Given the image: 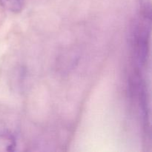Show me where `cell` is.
I'll return each instance as SVG.
<instances>
[{
  "mask_svg": "<svg viewBox=\"0 0 152 152\" xmlns=\"http://www.w3.org/2000/svg\"><path fill=\"white\" fill-rule=\"evenodd\" d=\"M0 5L10 13H20L24 7V0H0Z\"/></svg>",
  "mask_w": 152,
  "mask_h": 152,
  "instance_id": "cell-2",
  "label": "cell"
},
{
  "mask_svg": "<svg viewBox=\"0 0 152 152\" xmlns=\"http://www.w3.org/2000/svg\"><path fill=\"white\" fill-rule=\"evenodd\" d=\"M17 146V142L14 135L10 132L0 134V152L14 151Z\"/></svg>",
  "mask_w": 152,
  "mask_h": 152,
  "instance_id": "cell-1",
  "label": "cell"
}]
</instances>
